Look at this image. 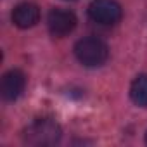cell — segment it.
<instances>
[{
  "label": "cell",
  "instance_id": "obj_8",
  "mask_svg": "<svg viewBox=\"0 0 147 147\" xmlns=\"http://www.w3.org/2000/svg\"><path fill=\"white\" fill-rule=\"evenodd\" d=\"M145 142H147V133H145Z\"/></svg>",
  "mask_w": 147,
  "mask_h": 147
},
{
  "label": "cell",
  "instance_id": "obj_7",
  "mask_svg": "<svg viewBox=\"0 0 147 147\" xmlns=\"http://www.w3.org/2000/svg\"><path fill=\"white\" fill-rule=\"evenodd\" d=\"M130 97H131L133 104H137L140 107H147V75H140L131 82Z\"/></svg>",
  "mask_w": 147,
  "mask_h": 147
},
{
  "label": "cell",
  "instance_id": "obj_4",
  "mask_svg": "<svg viewBox=\"0 0 147 147\" xmlns=\"http://www.w3.org/2000/svg\"><path fill=\"white\" fill-rule=\"evenodd\" d=\"M47 26L52 36H67L76 28V16L67 9H52L47 16Z\"/></svg>",
  "mask_w": 147,
  "mask_h": 147
},
{
  "label": "cell",
  "instance_id": "obj_3",
  "mask_svg": "<svg viewBox=\"0 0 147 147\" xmlns=\"http://www.w3.org/2000/svg\"><path fill=\"white\" fill-rule=\"evenodd\" d=\"M123 16L121 5L116 0H92L88 5V18L102 26L116 24Z\"/></svg>",
  "mask_w": 147,
  "mask_h": 147
},
{
  "label": "cell",
  "instance_id": "obj_1",
  "mask_svg": "<svg viewBox=\"0 0 147 147\" xmlns=\"http://www.w3.org/2000/svg\"><path fill=\"white\" fill-rule=\"evenodd\" d=\"M61 126L50 118H40L30 123L23 131V140L28 145H54L61 140Z\"/></svg>",
  "mask_w": 147,
  "mask_h": 147
},
{
  "label": "cell",
  "instance_id": "obj_5",
  "mask_svg": "<svg viewBox=\"0 0 147 147\" xmlns=\"http://www.w3.org/2000/svg\"><path fill=\"white\" fill-rule=\"evenodd\" d=\"M26 87V76L19 69H11L2 76V83H0V92L5 100H16Z\"/></svg>",
  "mask_w": 147,
  "mask_h": 147
},
{
  "label": "cell",
  "instance_id": "obj_2",
  "mask_svg": "<svg viewBox=\"0 0 147 147\" xmlns=\"http://www.w3.org/2000/svg\"><path fill=\"white\" fill-rule=\"evenodd\" d=\"M75 55L76 59L88 67H95L106 62L107 55H109V49L107 45L97 38V36H87L76 42L75 45Z\"/></svg>",
  "mask_w": 147,
  "mask_h": 147
},
{
  "label": "cell",
  "instance_id": "obj_6",
  "mask_svg": "<svg viewBox=\"0 0 147 147\" xmlns=\"http://www.w3.org/2000/svg\"><path fill=\"white\" fill-rule=\"evenodd\" d=\"M38 21H40V9L33 2H21L12 11V23L21 30L33 28Z\"/></svg>",
  "mask_w": 147,
  "mask_h": 147
}]
</instances>
